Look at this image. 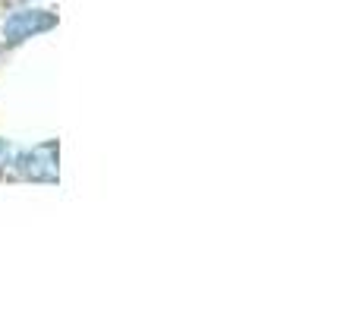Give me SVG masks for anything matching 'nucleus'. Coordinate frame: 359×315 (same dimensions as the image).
I'll return each mask as SVG.
<instances>
[{"label": "nucleus", "mask_w": 359, "mask_h": 315, "mask_svg": "<svg viewBox=\"0 0 359 315\" xmlns=\"http://www.w3.org/2000/svg\"><path fill=\"white\" fill-rule=\"evenodd\" d=\"M54 25H57V16L48 10H19L4 22V41L19 44L32 35H41V32L54 29Z\"/></svg>", "instance_id": "1"}, {"label": "nucleus", "mask_w": 359, "mask_h": 315, "mask_svg": "<svg viewBox=\"0 0 359 315\" xmlns=\"http://www.w3.org/2000/svg\"><path fill=\"white\" fill-rule=\"evenodd\" d=\"M16 170L35 183H54L57 180V142H44L16 158Z\"/></svg>", "instance_id": "2"}, {"label": "nucleus", "mask_w": 359, "mask_h": 315, "mask_svg": "<svg viewBox=\"0 0 359 315\" xmlns=\"http://www.w3.org/2000/svg\"><path fill=\"white\" fill-rule=\"evenodd\" d=\"M6 161H10V149H6V145H4V139H0V167H4Z\"/></svg>", "instance_id": "3"}]
</instances>
